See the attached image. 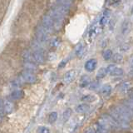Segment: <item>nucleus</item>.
<instances>
[{
  "mask_svg": "<svg viewBox=\"0 0 133 133\" xmlns=\"http://www.w3.org/2000/svg\"><path fill=\"white\" fill-rule=\"evenodd\" d=\"M42 26L43 27V28L47 31L48 33L52 32L53 29V19L51 16L48 14L47 15H45L43 19H42Z\"/></svg>",
  "mask_w": 133,
  "mask_h": 133,
  "instance_id": "1",
  "label": "nucleus"
},
{
  "mask_svg": "<svg viewBox=\"0 0 133 133\" xmlns=\"http://www.w3.org/2000/svg\"><path fill=\"white\" fill-rule=\"evenodd\" d=\"M48 37V32L45 30L42 25L37 27V30H36V37L39 43H42L47 42Z\"/></svg>",
  "mask_w": 133,
  "mask_h": 133,
  "instance_id": "2",
  "label": "nucleus"
},
{
  "mask_svg": "<svg viewBox=\"0 0 133 133\" xmlns=\"http://www.w3.org/2000/svg\"><path fill=\"white\" fill-rule=\"evenodd\" d=\"M107 73H109L112 77H120L124 74L123 69L118 68L115 65H109L107 68Z\"/></svg>",
  "mask_w": 133,
  "mask_h": 133,
  "instance_id": "3",
  "label": "nucleus"
},
{
  "mask_svg": "<svg viewBox=\"0 0 133 133\" xmlns=\"http://www.w3.org/2000/svg\"><path fill=\"white\" fill-rule=\"evenodd\" d=\"M22 78L24 82L30 83V84H32V83L36 82L37 81V77L32 72H29V71H27V70L23 71L22 72Z\"/></svg>",
  "mask_w": 133,
  "mask_h": 133,
  "instance_id": "4",
  "label": "nucleus"
},
{
  "mask_svg": "<svg viewBox=\"0 0 133 133\" xmlns=\"http://www.w3.org/2000/svg\"><path fill=\"white\" fill-rule=\"evenodd\" d=\"M32 58L37 64H43L44 62V56H43V52H41V51H37V50H35L32 54Z\"/></svg>",
  "mask_w": 133,
  "mask_h": 133,
  "instance_id": "5",
  "label": "nucleus"
},
{
  "mask_svg": "<svg viewBox=\"0 0 133 133\" xmlns=\"http://www.w3.org/2000/svg\"><path fill=\"white\" fill-rule=\"evenodd\" d=\"M97 62L96 59H89L88 61L86 62L85 63V69L87 71V72H93L95 70L96 66H97Z\"/></svg>",
  "mask_w": 133,
  "mask_h": 133,
  "instance_id": "6",
  "label": "nucleus"
},
{
  "mask_svg": "<svg viewBox=\"0 0 133 133\" xmlns=\"http://www.w3.org/2000/svg\"><path fill=\"white\" fill-rule=\"evenodd\" d=\"M3 108H4V112L7 114H10L14 111V105L10 100H5L3 102Z\"/></svg>",
  "mask_w": 133,
  "mask_h": 133,
  "instance_id": "7",
  "label": "nucleus"
},
{
  "mask_svg": "<svg viewBox=\"0 0 133 133\" xmlns=\"http://www.w3.org/2000/svg\"><path fill=\"white\" fill-rule=\"evenodd\" d=\"M75 76H76L75 71H69V72H68L65 74V76L63 77V82L65 84H69V83H71L74 80Z\"/></svg>",
  "mask_w": 133,
  "mask_h": 133,
  "instance_id": "8",
  "label": "nucleus"
},
{
  "mask_svg": "<svg viewBox=\"0 0 133 133\" xmlns=\"http://www.w3.org/2000/svg\"><path fill=\"white\" fill-rule=\"evenodd\" d=\"M89 108L90 107L87 105V104H80V105H78L77 107H76V111L77 113H80V114H83V113H86L89 111Z\"/></svg>",
  "mask_w": 133,
  "mask_h": 133,
  "instance_id": "9",
  "label": "nucleus"
},
{
  "mask_svg": "<svg viewBox=\"0 0 133 133\" xmlns=\"http://www.w3.org/2000/svg\"><path fill=\"white\" fill-rule=\"evenodd\" d=\"M10 97L12 100H19L23 97V91L21 90H15L11 93Z\"/></svg>",
  "mask_w": 133,
  "mask_h": 133,
  "instance_id": "10",
  "label": "nucleus"
},
{
  "mask_svg": "<svg viewBox=\"0 0 133 133\" xmlns=\"http://www.w3.org/2000/svg\"><path fill=\"white\" fill-rule=\"evenodd\" d=\"M131 83L130 82H125L120 85V91L123 93H126L131 89Z\"/></svg>",
  "mask_w": 133,
  "mask_h": 133,
  "instance_id": "11",
  "label": "nucleus"
},
{
  "mask_svg": "<svg viewBox=\"0 0 133 133\" xmlns=\"http://www.w3.org/2000/svg\"><path fill=\"white\" fill-rule=\"evenodd\" d=\"M24 68L27 71H29V72H34V71L37 70V66L34 63H32L31 61H28L24 63Z\"/></svg>",
  "mask_w": 133,
  "mask_h": 133,
  "instance_id": "12",
  "label": "nucleus"
},
{
  "mask_svg": "<svg viewBox=\"0 0 133 133\" xmlns=\"http://www.w3.org/2000/svg\"><path fill=\"white\" fill-rule=\"evenodd\" d=\"M111 92V87L110 85L103 86L101 88V91H100V93L103 96H108L110 95Z\"/></svg>",
  "mask_w": 133,
  "mask_h": 133,
  "instance_id": "13",
  "label": "nucleus"
},
{
  "mask_svg": "<svg viewBox=\"0 0 133 133\" xmlns=\"http://www.w3.org/2000/svg\"><path fill=\"white\" fill-rule=\"evenodd\" d=\"M123 105L126 107L127 109L131 111V113L133 116V100L132 99H129V100H126L124 102Z\"/></svg>",
  "mask_w": 133,
  "mask_h": 133,
  "instance_id": "14",
  "label": "nucleus"
},
{
  "mask_svg": "<svg viewBox=\"0 0 133 133\" xmlns=\"http://www.w3.org/2000/svg\"><path fill=\"white\" fill-rule=\"evenodd\" d=\"M91 82V80H90V77H87V76H83L82 78H81V81H80V86L82 87H87Z\"/></svg>",
  "mask_w": 133,
  "mask_h": 133,
  "instance_id": "15",
  "label": "nucleus"
},
{
  "mask_svg": "<svg viewBox=\"0 0 133 133\" xmlns=\"http://www.w3.org/2000/svg\"><path fill=\"white\" fill-rule=\"evenodd\" d=\"M107 74V71L106 68H102L98 70V72L97 73V79H102L106 77V75Z\"/></svg>",
  "mask_w": 133,
  "mask_h": 133,
  "instance_id": "16",
  "label": "nucleus"
},
{
  "mask_svg": "<svg viewBox=\"0 0 133 133\" xmlns=\"http://www.w3.org/2000/svg\"><path fill=\"white\" fill-rule=\"evenodd\" d=\"M109 17H110V14L109 12H106L105 14L102 15V17L100 19V24L102 25V26H105V25L107 23L108 20H109Z\"/></svg>",
  "mask_w": 133,
  "mask_h": 133,
  "instance_id": "17",
  "label": "nucleus"
},
{
  "mask_svg": "<svg viewBox=\"0 0 133 133\" xmlns=\"http://www.w3.org/2000/svg\"><path fill=\"white\" fill-rule=\"evenodd\" d=\"M71 114H72V110L66 109L63 112V114H62V122H68V120L70 118V116H71Z\"/></svg>",
  "mask_w": 133,
  "mask_h": 133,
  "instance_id": "18",
  "label": "nucleus"
},
{
  "mask_svg": "<svg viewBox=\"0 0 133 133\" xmlns=\"http://www.w3.org/2000/svg\"><path fill=\"white\" fill-rule=\"evenodd\" d=\"M102 57H103V58L106 61L110 60L111 58V57H112V51H111V50H110V49L105 50L104 52H103V54H102Z\"/></svg>",
  "mask_w": 133,
  "mask_h": 133,
  "instance_id": "19",
  "label": "nucleus"
},
{
  "mask_svg": "<svg viewBox=\"0 0 133 133\" xmlns=\"http://www.w3.org/2000/svg\"><path fill=\"white\" fill-rule=\"evenodd\" d=\"M111 57H112V61L114 62H116V63L121 62L123 60V57L122 54H120V53H115L114 55H112Z\"/></svg>",
  "mask_w": 133,
  "mask_h": 133,
  "instance_id": "20",
  "label": "nucleus"
},
{
  "mask_svg": "<svg viewBox=\"0 0 133 133\" xmlns=\"http://www.w3.org/2000/svg\"><path fill=\"white\" fill-rule=\"evenodd\" d=\"M57 119V113L56 111L51 112L48 116V121L50 123H54Z\"/></svg>",
  "mask_w": 133,
  "mask_h": 133,
  "instance_id": "21",
  "label": "nucleus"
},
{
  "mask_svg": "<svg viewBox=\"0 0 133 133\" xmlns=\"http://www.w3.org/2000/svg\"><path fill=\"white\" fill-rule=\"evenodd\" d=\"M83 51H84V47H83V45L82 43H79L77 46V48H76V53H77V55L78 57H81L82 55V53L84 52Z\"/></svg>",
  "mask_w": 133,
  "mask_h": 133,
  "instance_id": "22",
  "label": "nucleus"
},
{
  "mask_svg": "<svg viewBox=\"0 0 133 133\" xmlns=\"http://www.w3.org/2000/svg\"><path fill=\"white\" fill-rule=\"evenodd\" d=\"M58 3H59V5H62V6H65V7H68V8H70L71 7V0H57Z\"/></svg>",
  "mask_w": 133,
  "mask_h": 133,
  "instance_id": "23",
  "label": "nucleus"
},
{
  "mask_svg": "<svg viewBox=\"0 0 133 133\" xmlns=\"http://www.w3.org/2000/svg\"><path fill=\"white\" fill-rule=\"evenodd\" d=\"M82 100L83 102H93L95 100V97L92 95H87V96H84Z\"/></svg>",
  "mask_w": 133,
  "mask_h": 133,
  "instance_id": "24",
  "label": "nucleus"
},
{
  "mask_svg": "<svg viewBox=\"0 0 133 133\" xmlns=\"http://www.w3.org/2000/svg\"><path fill=\"white\" fill-rule=\"evenodd\" d=\"M99 87V82H90L89 84V89L90 90H96Z\"/></svg>",
  "mask_w": 133,
  "mask_h": 133,
  "instance_id": "25",
  "label": "nucleus"
},
{
  "mask_svg": "<svg viewBox=\"0 0 133 133\" xmlns=\"http://www.w3.org/2000/svg\"><path fill=\"white\" fill-rule=\"evenodd\" d=\"M37 133H50V131L46 127H40L37 129Z\"/></svg>",
  "mask_w": 133,
  "mask_h": 133,
  "instance_id": "26",
  "label": "nucleus"
},
{
  "mask_svg": "<svg viewBox=\"0 0 133 133\" xmlns=\"http://www.w3.org/2000/svg\"><path fill=\"white\" fill-rule=\"evenodd\" d=\"M4 113V108H3V102L0 99V116H2Z\"/></svg>",
  "mask_w": 133,
  "mask_h": 133,
  "instance_id": "27",
  "label": "nucleus"
},
{
  "mask_svg": "<svg viewBox=\"0 0 133 133\" xmlns=\"http://www.w3.org/2000/svg\"><path fill=\"white\" fill-rule=\"evenodd\" d=\"M84 133H97V131H96L95 127H89V128L87 129Z\"/></svg>",
  "mask_w": 133,
  "mask_h": 133,
  "instance_id": "28",
  "label": "nucleus"
},
{
  "mask_svg": "<svg viewBox=\"0 0 133 133\" xmlns=\"http://www.w3.org/2000/svg\"><path fill=\"white\" fill-rule=\"evenodd\" d=\"M58 44H59V42H58L57 39H54L52 42V47H57Z\"/></svg>",
  "mask_w": 133,
  "mask_h": 133,
  "instance_id": "29",
  "label": "nucleus"
},
{
  "mask_svg": "<svg viewBox=\"0 0 133 133\" xmlns=\"http://www.w3.org/2000/svg\"><path fill=\"white\" fill-rule=\"evenodd\" d=\"M130 64H131V66H132L133 68V57L131 59V62H130Z\"/></svg>",
  "mask_w": 133,
  "mask_h": 133,
  "instance_id": "30",
  "label": "nucleus"
},
{
  "mask_svg": "<svg viewBox=\"0 0 133 133\" xmlns=\"http://www.w3.org/2000/svg\"><path fill=\"white\" fill-rule=\"evenodd\" d=\"M130 99H132L133 100V92L131 94V96H130Z\"/></svg>",
  "mask_w": 133,
  "mask_h": 133,
  "instance_id": "31",
  "label": "nucleus"
},
{
  "mask_svg": "<svg viewBox=\"0 0 133 133\" xmlns=\"http://www.w3.org/2000/svg\"><path fill=\"white\" fill-rule=\"evenodd\" d=\"M71 1H72V0H71Z\"/></svg>",
  "mask_w": 133,
  "mask_h": 133,
  "instance_id": "32",
  "label": "nucleus"
}]
</instances>
